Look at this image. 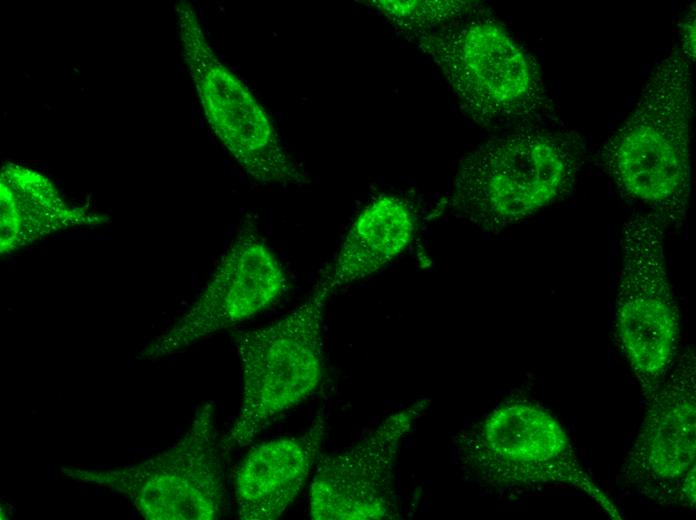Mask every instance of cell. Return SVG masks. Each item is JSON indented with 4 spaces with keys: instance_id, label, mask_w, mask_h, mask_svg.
Masks as SVG:
<instances>
[{
    "instance_id": "obj_1",
    "label": "cell",
    "mask_w": 696,
    "mask_h": 520,
    "mask_svg": "<svg viewBox=\"0 0 696 520\" xmlns=\"http://www.w3.org/2000/svg\"><path fill=\"white\" fill-rule=\"evenodd\" d=\"M691 64L676 44L649 74L634 110L601 150L617 188L668 223L684 219L690 198Z\"/></svg>"
},
{
    "instance_id": "obj_2",
    "label": "cell",
    "mask_w": 696,
    "mask_h": 520,
    "mask_svg": "<svg viewBox=\"0 0 696 520\" xmlns=\"http://www.w3.org/2000/svg\"><path fill=\"white\" fill-rule=\"evenodd\" d=\"M582 157L580 138L572 132L529 127L493 137L460 159L445 209L497 233L567 195Z\"/></svg>"
},
{
    "instance_id": "obj_3",
    "label": "cell",
    "mask_w": 696,
    "mask_h": 520,
    "mask_svg": "<svg viewBox=\"0 0 696 520\" xmlns=\"http://www.w3.org/2000/svg\"><path fill=\"white\" fill-rule=\"evenodd\" d=\"M411 40L439 68L465 113L482 126L521 127L553 110L537 63L494 21L459 20Z\"/></svg>"
},
{
    "instance_id": "obj_4",
    "label": "cell",
    "mask_w": 696,
    "mask_h": 520,
    "mask_svg": "<svg viewBox=\"0 0 696 520\" xmlns=\"http://www.w3.org/2000/svg\"><path fill=\"white\" fill-rule=\"evenodd\" d=\"M333 293L319 276L288 314L239 333L241 400L231 428L221 437L225 456L249 445L319 386L324 370L323 317Z\"/></svg>"
},
{
    "instance_id": "obj_5",
    "label": "cell",
    "mask_w": 696,
    "mask_h": 520,
    "mask_svg": "<svg viewBox=\"0 0 696 520\" xmlns=\"http://www.w3.org/2000/svg\"><path fill=\"white\" fill-rule=\"evenodd\" d=\"M457 449L462 468L481 485L494 489L566 485L581 490L610 517L621 519L578 461L562 425L530 401L498 405L460 436Z\"/></svg>"
},
{
    "instance_id": "obj_6",
    "label": "cell",
    "mask_w": 696,
    "mask_h": 520,
    "mask_svg": "<svg viewBox=\"0 0 696 520\" xmlns=\"http://www.w3.org/2000/svg\"><path fill=\"white\" fill-rule=\"evenodd\" d=\"M224 457L215 405L205 402L171 447L145 461L108 469L62 467L61 472L124 495L145 519L213 520L227 510Z\"/></svg>"
},
{
    "instance_id": "obj_7",
    "label": "cell",
    "mask_w": 696,
    "mask_h": 520,
    "mask_svg": "<svg viewBox=\"0 0 696 520\" xmlns=\"http://www.w3.org/2000/svg\"><path fill=\"white\" fill-rule=\"evenodd\" d=\"M175 12L184 61L205 118L223 146L257 182H308L306 171L281 143L266 111L214 53L191 3L178 1Z\"/></svg>"
},
{
    "instance_id": "obj_8",
    "label": "cell",
    "mask_w": 696,
    "mask_h": 520,
    "mask_svg": "<svg viewBox=\"0 0 696 520\" xmlns=\"http://www.w3.org/2000/svg\"><path fill=\"white\" fill-rule=\"evenodd\" d=\"M621 271L616 330L648 397L673 367L680 338L678 307L665 261L663 231L654 214H636L620 236Z\"/></svg>"
},
{
    "instance_id": "obj_9",
    "label": "cell",
    "mask_w": 696,
    "mask_h": 520,
    "mask_svg": "<svg viewBox=\"0 0 696 520\" xmlns=\"http://www.w3.org/2000/svg\"><path fill=\"white\" fill-rule=\"evenodd\" d=\"M288 286L283 264L257 226L245 221L194 304L145 347L142 357L155 360L178 353L247 321L276 304Z\"/></svg>"
},
{
    "instance_id": "obj_10",
    "label": "cell",
    "mask_w": 696,
    "mask_h": 520,
    "mask_svg": "<svg viewBox=\"0 0 696 520\" xmlns=\"http://www.w3.org/2000/svg\"><path fill=\"white\" fill-rule=\"evenodd\" d=\"M647 398L621 470L624 484L659 502L695 505V358L682 354Z\"/></svg>"
},
{
    "instance_id": "obj_11",
    "label": "cell",
    "mask_w": 696,
    "mask_h": 520,
    "mask_svg": "<svg viewBox=\"0 0 696 520\" xmlns=\"http://www.w3.org/2000/svg\"><path fill=\"white\" fill-rule=\"evenodd\" d=\"M429 404L419 399L386 417L353 445L319 458L310 487L311 518H397L395 465L404 439Z\"/></svg>"
},
{
    "instance_id": "obj_12",
    "label": "cell",
    "mask_w": 696,
    "mask_h": 520,
    "mask_svg": "<svg viewBox=\"0 0 696 520\" xmlns=\"http://www.w3.org/2000/svg\"><path fill=\"white\" fill-rule=\"evenodd\" d=\"M325 432L326 420L319 413L304 433L253 446L234 473L238 517L242 520L281 517L316 468Z\"/></svg>"
},
{
    "instance_id": "obj_13",
    "label": "cell",
    "mask_w": 696,
    "mask_h": 520,
    "mask_svg": "<svg viewBox=\"0 0 696 520\" xmlns=\"http://www.w3.org/2000/svg\"><path fill=\"white\" fill-rule=\"evenodd\" d=\"M411 204L393 194L372 199L357 215L320 277L336 290L361 281L397 259L417 233Z\"/></svg>"
},
{
    "instance_id": "obj_14",
    "label": "cell",
    "mask_w": 696,
    "mask_h": 520,
    "mask_svg": "<svg viewBox=\"0 0 696 520\" xmlns=\"http://www.w3.org/2000/svg\"><path fill=\"white\" fill-rule=\"evenodd\" d=\"M1 253L15 251L57 231L98 225L107 216L69 205L43 174L16 163L0 174Z\"/></svg>"
},
{
    "instance_id": "obj_15",
    "label": "cell",
    "mask_w": 696,
    "mask_h": 520,
    "mask_svg": "<svg viewBox=\"0 0 696 520\" xmlns=\"http://www.w3.org/2000/svg\"><path fill=\"white\" fill-rule=\"evenodd\" d=\"M402 33L415 38L461 20L473 8L467 1H369Z\"/></svg>"
},
{
    "instance_id": "obj_16",
    "label": "cell",
    "mask_w": 696,
    "mask_h": 520,
    "mask_svg": "<svg viewBox=\"0 0 696 520\" xmlns=\"http://www.w3.org/2000/svg\"><path fill=\"white\" fill-rule=\"evenodd\" d=\"M681 42L679 43L682 52L692 62L695 60V13H689L684 21L681 30Z\"/></svg>"
}]
</instances>
